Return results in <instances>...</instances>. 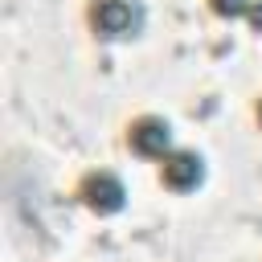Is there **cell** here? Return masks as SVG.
<instances>
[{"instance_id": "3957f363", "label": "cell", "mask_w": 262, "mask_h": 262, "mask_svg": "<svg viewBox=\"0 0 262 262\" xmlns=\"http://www.w3.org/2000/svg\"><path fill=\"white\" fill-rule=\"evenodd\" d=\"M127 139H131V147H135L139 156H168V147H172V131H168V123L156 119V115L135 119L131 131H127Z\"/></svg>"}, {"instance_id": "8992f818", "label": "cell", "mask_w": 262, "mask_h": 262, "mask_svg": "<svg viewBox=\"0 0 262 262\" xmlns=\"http://www.w3.org/2000/svg\"><path fill=\"white\" fill-rule=\"evenodd\" d=\"M250 20H254V25L262 29V4H250Z\"/></svg>"}, {"instance_id": "7a4b0ae2", "label": "cell", "mask_w": 262, "mask_h": 262, "mask_svg": "<svg viewBox=\"0 0 262 262\" xmlns=\"http://www.w3.org/2000/svg\"><path fill=\"white\" fill-rule=\"evenodd\" d=\"M78 196H82L94 213H119V209H123L127 188H123V180H119L115 172H86V176H82Z\"/></svg>"}, {"instance_id": "6da1fadb", "label": "cell", "mask_w": 262, "mask_h": 262, "mask_svg": "<svg viewBox=\"0 0 262 262\" xmlns=\"http://www.w3.org/2000/svg\"><path fill=\"white\" fill-rule=\"evenodd\" d=\"M90 25L102 37H135L143 25V12L135 0H94L90 4Z\"/></svg>"}, {"instance_id": "5b68a950", "label": "cell", "mask_w": 262, "mask_h": 262, "mask_svg": "<svg viewBox=\"0 0 262 262\" xmlns=\"http://www.w3.org/2000/svg\"><path fill=\"white\" fill-rule=\"evenodd\" d=\"M213 12H221V16H242V12H250V0H213Z\"/></svg>"}, {"instance_id": "277c9868", "label": "cell", "mask_w": 262, "mask_h": 262, "mask_svg": "<svg viewBox=\"0 0 262 262\" xmlns=\"http://www.w3.org/2000/svg\"><path fill=\"white\" fill-rule=\"evenodd\" d=\"M201 176H205V164H201L196 151H168L164 156V184L168 188L188 192V188L201 184Z\"/></svg>"}, {"instance_id": "52a82bcc", "label": "cell", "mask_w": 262, "mask_h": 262, "mask_svg": "<svg viewBox=\"0 0 262 262\" xmlns=\"http://www.w3.org/2000/svg\"><path fill=\"white\" fill-rule=\"evenodd\" d=\"M258 119H262V106H258Z\"/></svg>"}]
</instances>
